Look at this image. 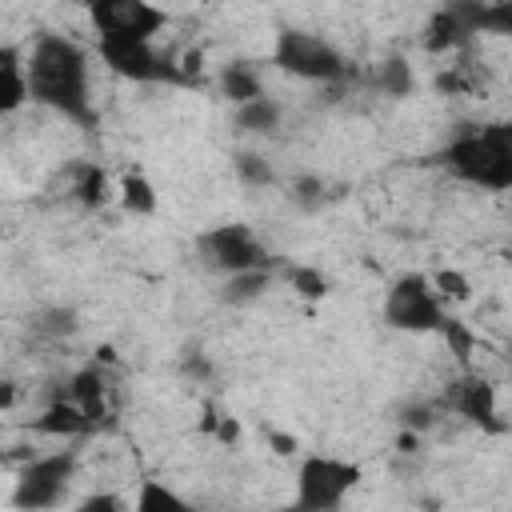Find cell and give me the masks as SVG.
<instances>
[{
    "label": "cell",
    "instance_id": "6da1fadb",
    "mask_svg": "<svg viewBox=\"0 0 512 512\" xmlns=\"http://www.w3.org/2000/svg\"><path fill=\"white\" fill-rule=\"evenodd\" d=\"M24 76H28V100L84 128L96 124L92 88H88V52L72 36L60 32L36 36L32 52L24 56Z\"/></svg>",
    "mask_w": 512,
    "mask_h": 512
},
{
    "label": "cell",
    "instance_id": "7a4b0ae2",
    "mask_svg": "<svg viewBox=\"0 0 512 512\" xmlns=\"http://www.w3.org/2000/svg\"><path fill=\"white\" fill-rule=\"evenodd\" d=\"M440 160L464 184H476V188H488V192H504L512 184V128L508 124L464 128L460 136L448 140Z\"/></svg>",
    "mask_w": 512,
    "mask_h": 512
},
{
    "label": "cell",
    "instance_id": "3957f363",
    "mask_svg": "<svg viewBox=\"0 0 512 512\" xmlns=\"http://www.w3.org/2000/svg\"><path fill=\"white\" fill-rule=\"evenodd\" d=\"M360 484V464L312 452L296 468V508L300 512H340L348 492Z\"/></svg>",
    "mask_w": 512,
    "mask_h": 512
},
{
    "label": "cell",
    "instance_id": "277c9868",
    "mask_svg": "<svg viewBox=\"0 0 512 512\" xmlns=\"http://www.w3.org/2000/svg\"><path fill=\"white\" fill-rule=\"evenodd\" d=\"M76 476V452L60 448L48 456L28 460L12 480V508L16 512H52L64 504Z\"/></svg>",
    "mask_w": 512,
    "mask_h": 512
},
{
    "label": "cell",
    "instance_id": "5b68a950",
    "mask_svg": "<svg viewBox=\"0 0 512 512\" xmlns=\"http://www.w3.org/2000/svg\"><path fill=\"white\" fill-rule=\"evenodd\" d=\"M272 60L276 68H284L296 80H340L348 72V60L340 56V48L332 40H324L320 32H304V28H280L276 44H272Z\"/></svg>",
    "mask_w": 512,
    "mask_h": 512
},
{
    "label": "cell",
    "instance_id": "8992f818",
    "mask_svg": "<svg viewBox=\"0 0 512 512\" xmlns=\"http://www.w3.org/2000/svg\"><path fill=\"white\" fill-rule=\"evenodd\" d=\"M380 316H384L388 328L412 332V336L440 332V324L448 320L444 308H440V292L432 288V276H424V272H404V276L388 288Z\"/></svg>",
    "mask_w": 512,
    "mask_h": 512
},
{
    "label": "cell",
    "instance_id": "52a82bcc",
    "mask_svg": "<svg viewBox=\"0 0 512 512\" xmlns=\"http://www.w3.org/2000/svg\"><path fill=\"white\" fill-rule=\"evenodd\" d=\"M196 252L220 276L268 268V248H264V240L248 224H216V228L200 232L196 236Z\"/></svg>",
    "mask_w": 512,
    "mask_h": 512
},
{
    "label": "cell",
    "instance_id": "ba28073f",
    "mask_svg": "<svg viewBox=\"0 0 512 512\" xmlns=\"http://www.w3.org/2000/svg\"><path fill=\"white\" fill-rule=\"evenodd\" d=\"M96 40H152L168 16L144 0H96L88 8Z\"/></svg>",
    "mask_w": 512,
    "mask_h": 512
},
{
    "label": "cell",
    "instance_id": "9c48e42d",
    "mask_svg": "<svg viewBox=\"0 0 512 512\" xmlns=\"http://www.w3.org/2000/svg\"><path fill=\"white\" fill-rule=\"evenodd\" d=\"M96 52L124 80H136V84H168V80H180V72L172 68V60L164 52H156L152 40H96Z\"/></svg>",
    "mask_w": 512,
    "mask_h": 512
},
{
    "label": "cell",
    "instance_id": "30bf717a",
    "mask_svg": "<svg viewBox=\"0 0 512 512\" xmlns=\"http://www.w3.org/2000/svg\"><path fill=\"white\" fill-rule=\"evenodd\" d=\"M28 104V76H24V52L16 44L0 40V116Z\"/></svg>",
    "mask_w": 512,
    "mask_h": 512
},
{
    "label": "cell",
    "instance_id": "8fae6325",
    "mask_svg": "<svg viewBox=\"0 0 512 512\" xmlns=\"http://www.w3.org/2000/svg\"><path fill=\"white\" fill-rule=\"evenodd\" d=\"M220 92H224V100L228 104H248V100H260L264 96V80H260V72L252 68V64H244V60H236V64H228L224 72H220Z\"/></svg>",
    "mask_w": 512,
    "mask_h": 512
},
{
    "label": "cell",
    "instance_id": "7c38bea8",
    "mask_svg": "<svg viewBox=\"0 0 512 512\" xmlns=\"http://www.w3.org/2000/svg\"><path fill=\"white\" fill-rule=\"evenodd\" d=\"M280 116H284L280 100H272V96L264 92L260 100H248V104L236 108V128L248 132V136H272V132L280 128Z\"/></svg>",
    "mask_w": 512,
    "mask_h": 512
},
{
    "label": "cell",
    "instance_id": "4fadbf2b",
    "mask_svg": "<svg viewBox=\"0 0 512 512\" xmlns=\"http://www.w3.org/2000/svg\"><path fill=\"white\" fill-rule=\"evenodd\" d=\"M452 404H456L460 416H468V420H476V424H488V420L496 416V392H492L488 380H464V384L456 388Z\"/></svg>",
    "mask_w": 512,
    "mask_h": 512
},
{
    "label": "cell",
    "instance_id": "5bb4252c",
    "mask_svg": "<svg viewBox=\"0 0 512 512\" xmlns=\"http://www.w3.org/2000/svg\"><path fill=\"white\" fill-rule=\"evenodd\" d=\"M92 424H96V420H92V416H84L76 404L56 400V404L36 420V432H48V436H84Z\"/></svg>",
    "mask_w": 512,
    "mask_h": 512
},
{
    "label": "cell",
    "instance_id": "9a60e30c",
    "mask_svg": "<svg viewBox=\"0 0 512 512\" xmlns=\"http://www.w3.org/2000/svg\"><path fill=\"white\" fill-rule=\"evenodd\" d=\"M132 512H196V504H188L164 480H144L140 492H136V500H132Z\"/></svg>",
    "mask_w": 512,
    "mask_h": 512
},
{
    "label": "cell",
    "instance_id": "2e32d148",
    "mask_svg": "<svg viewBox=\"0 0 512 512\" xmlns=\"http://www.w3.org/2000/svg\"><path fill=\"white\" fill-rule=\"evenodd\" d=\"M272 284V272L268 268H256V272H236V276H224V304L232 308H244V304H256Z\"/></svg>",
    "mask_w": 512,
    "mask_h": 512
},
{
    "label": "cell",
    "instance_id": "e0dca14e",
    "mask_svg": "<svg viewBox=\"0 0 512 512\" xmlns=\"http://www.w3.org/2000/svg\"><path fill=\"white\" fill-rule=\"evenodd\" d=\"M120 204H124V212H132V216H152L156 204H160V196H156V188H152V180H148L144 172H128V176L120 180Z\"/></svg>",
    "mask_w": 512,
    "mask_h": 512
},
{
    "label": "cell",
    "instance_id": "ac0fdd59",
    "mask_svg": "<svg viewBox=\"0 0 512 512\" xmlns=\"http://www.w3.org/2000/svg\"><path fill=\"white\" fill-rule=\"evenodd\" d=\"M100 392H104L100 372H96V368H84V372H76V376L68 380L64 400H68V404H76L84 416H92V420H96V412H100Z\"/></svg>",
    "mask_w": 512,
    "mask_h": 512
},
{
    "label": "cell",
    "instance_id": "d6986e66",
    "mask_svg": "<svg viewBox=\"0 0 512 512\" xmlns=\"http://www.w3.org/2000/svg\"><path fill=\"white\" fill-rule=\"evenodd\" d=\"M376 84H380V92L384 96H412V88H416V76H412V64L404 60V56H388L380 68H376Z\"/></svg>",
    "mask_w": 512,
    "mask_h": 512
},
{
    "label": "cell",
    "instance_id": "ffe728a7",
    "mask_svg": "<svg viewBox=\"0 0 512 512\" xmlns=\"http://www.w3.org/2000/svg\"><path fill=\"white\" fill-rule=\"evenodd\" d=\"M288 196H292V204H296V208H304V212H320V208L332 200V192H328V180H324V176H312V172L296 176Z\"/></svg>",
    "mask_w": 512,
    "mask_h": 512
},
{
    "label": "cell",
    "instance_id": "44dd1931",
    "mask_svg": "<svg viewBox=\"0 0 512 512\" xmlns=\"http://www.w3.org/2000/svg\"><path fill=\"white\" fill-rule=\"evenodd\" d=\"M236 180L244 184V188H272L276 184V172H272V164H268V156H260V152H240L236 156Z\"/></svg>",
    "mask_w": 512,
    "mask_h": 512
},
{
    "label": "cell",
    "instance_id": "7402d4cb",
    "mask_svg": "<svg viewBox=\"0 0 512 512\" xmlns=\"http://www.w3.org/2000/svg\"><path fill=\"white\" fill-rule=\"evenodd\" d=\"M288 284H292L304 300H324V296H328V276H324L320 268H312V264H292V268H288Z\"/></svg>",
    "mask_w": 512,
    "mask_h": 512
},
{
    "label": "cell",
    "instance_id": "603a6c76",
    "mask_svg": "<svg viewBox=\"0 0 512 512\" xmlns=\"http://www.w3.org/2000/svg\"><path fill=\"white\" fill-rule=\"evenodd\" d=\"M72 192H76V200L88 204V208L104 204V172H100L96 164H80V168H76V180H72Z\"/></svg>",
    "mask_w": 512,
    "mask_h": 512
},
{
    "label": "cell",
    "instance_id": "cb8c5ba5",
    "mask_svg": "<svg viewBox=\"0 0 512 512\" xmlns=\"http://www.w3.org/2000/svg\"><path fill=\"white\" fill-rule=\"evenodd\" d=\"M32 328H36L40 336H68V332L76 328V320H72L68 308H44V312L32 320Z\"/></svg>",
    "mask_w": 512,
    "mask_h": 512
},
{
    "label": "cell",
    "instance_id": "d4e9b609",
    "mask_svg": "<svg viewBox=\"0 0 512 512\" xmlns=\"http://www.w3.org/2000/svg\"><path fill=\"white\" fill-rule=\"evenodd\" d=\"M72 512H132L116 492H92V496H84Z\"/></svg>",
    "mask_w": 512,
    "mask_h": 512
},
{
    "label": "cell",
    "instance_id": "484cf974",
    "mask_svg": "<svg viewBox=\"0 0 512 512\" xmlns=\"http://www.w3.org/2000/svg\"><path fill=\"white\" fill-rule=\"evenodd\" d=\"M432 288H436V292H444V296H456V300H464V296H468V280H464L460 272H440V276L432 280Z\"/></svg>",
    "mask_w": 512,
    "mask_h": 512
},
{
    "label": "cell",
    "instance_id": "4316f807",
    "mask_svg": "<svg viewBox=\"0 0 512 512\" xmlns=\"http://www.w3.org/2000/svg\"><path fill=\"white\" fill-rule=\"evenodd\" d=\"M180 372H184V376H192V380H208V376H212V364H208V356H204V352L188 348V352H184Z\"/></svg>",
    "mask_w": 512,
    "mask_h": 512
},
{
    "label": "cell",
    "instance_id": "83f0119b",
    "mask_svg": "<svg viewBox=\"0 0 512 512\" xmlns=\"http://www.w3.org/2000/svg\"><path fill=\"white\" fill-rule=\"evenodd\" d=\"M12 404H16V384L0 380V408H12Z\"/></svg>",
    "mask_w": 512,
    "mask_h": 512
},
{
    "label": "cell",
    "instance_id": "f1b7e54d",
    "mask_svg": "<svg viewBox=\"0 0 512 512\" xmlns=\"http://www.w3.org/2000/svg\"><path fill=\"white\" fill-rule=\"evenodd\" d=\"M272 512H300L296 504H284V508H272Z\"/></svg>",
    "mask_w": 512,
    "mask_h": 512
}]
</instances>
